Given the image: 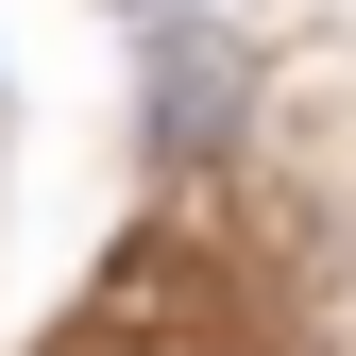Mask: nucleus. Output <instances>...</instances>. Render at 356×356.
I'll return each mask as SVG.
<instances>
[{
    "instance_id": "nucleus-1",
    "label": "nucleus",
    "mask_w": 356,
    "mask_h": 356,
    "mask_svg": "<svg viewBox=\"0 0 356 356\" xmlns=\"http://www.w3.org/2000/svg\"><path fill=\"white\" fill-rule=\"evenodd\" d=\"M136 102H153V153L204 170L220 136H238V34H153V85H136Z\"/></svg>"
}]
</instances>
